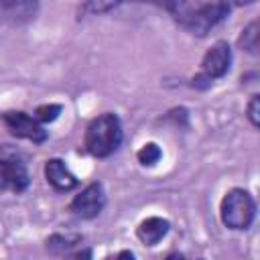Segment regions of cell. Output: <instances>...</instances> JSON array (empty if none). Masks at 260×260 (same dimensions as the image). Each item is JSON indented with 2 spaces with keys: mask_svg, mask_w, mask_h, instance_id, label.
Masks as SVG:
<instances>
[{
  "mask_svg": "<svg viewBox=\"0 0 260 260\" xmlns=\"http://www.w3.org/2000/svg\"><path fill=\"white\" fill-rule=\"evenodd\" d=\"M81 240H83L81 234H53L47 240V250L51 254H65L73 250Z\"/></svg>",
  "mask_w": 260,
  "mask_h": 260,
  "instance_id": "cell-11",
  "label": "cell"
},
{
  "mask_svg": "<svg viewBox=\"0 0 260 260\" xmlns=\"http://www.w3.org/2000/svg\"><path fill=\"white\" fill-rule=\"evenodd\" d=\"M165 10L191 35L205 37L232 10L228 2H169Z\"/></svg>",
  "mask_w": 260,
  "mask_h": 260,
  "instance_id": "cell-1",
  "label": "cell"
},
{
  "mask_svg": "<svg viewBox=\"0 0 260 260\" xmlns=\"http://www.w3.org/2000/svg\"><path fill=\"white\" fill-rule=\"evenodd\" d=\"M30 183L26 162L20 154L10 144L0 146V189L12 191V193H22Z\"/></svg>",
  "mask_w": 260,
  "mask_h": 260,
  "instance_id": "cell-4",
  "label": "cell"
},
{
  "mask_svg": "<svg viewBox=\"0 0 260 260\" xmlns=\"http://www.w3.org/2000/svg\"><path fill=\"white\" fill-rule=\"evenodd\" d=\"M104 207H106V191H104V185L98 181H93L85 189H81V193L75 195L73 201L69 203V209L77 217H83V219L98 217Z\"/></svg>",
  "mask_w": 260,
  "mask_h": 260,
  "instance_id": "cell-5",
  "label": "cell"
},
{
  "mask_svg": "<svg viewBox=\"0 0 260 260\" xmlns=\"http://www.w3.org/2000/svg\"><path fill=\"white\" fill-rule=\"evenodd\" d=\"M116 6H118V2H87V4L81 6V10L83 12H93V14H106L108 10H112Z\"/></svg>",
  "mask_w": 260,
  "mask_h": 260,
  "instance_id": "cell-15",
  "label": "cell"
},
{
  "mask_svg": "<svg viewBox=\"0 0 260 260\" xmlns=\"http://www.w3.org/2000/svg\"><path fill=\"white\" fill-rule=\"evenodd\" d=\"M39 4L37 2H24V0H0V20L8 22H20L35 16Z\"/></svg>",
  "mask_w": 260,
  "mask_h": 260,
  "instance_id": "cell-10",
  "label": "cell"
},
{
  "mask_svg": "<svg viewBox=\"0 0 260 260\" xmlns=\"http://www.w3.org/2000/svg\"><path fill=\"white\" fill-rule=\"evenodd\" d=\"M248 120L252 122L254 128L260 126V95H252L248 104Z\"/></svg>",
  "mask_w": 260,
  "mask_h": 260,
  "instance_id": "cell-16",
  "label": "cell"
},
{
  "mask_svg": "<svg viewBox=\"0 0 260 260\" xmlns=\"http://www.w3.org/2000/svg\"><path fill=\"white\" fill-rule=\"evenodd\" d=\"M169 230H171L169 219H162V217L152 215V217H146V219H142V221L138 223L136 236H138V240H140L142 244H146V246H156V244L169 234Z\"/></svg>",
  "mask_w": 260,
  "mask_h": 260,
  "instance_id": "cell-9",
  "label": "cell"
},
{
  "mask_svg": "<svg viewBox=\"0 0 260 260\" xmlns=\"http://www.w3.org/2000/svg\"><path fill=\"white\" fill-rule=\"evenodd\" d=\"M106 260H136V256H134V252H130V250H120L116 256H110V258H106Z\"/></svg>",
  "mask_w": 260,
  "mask_h": 260,
  "instance_id": "cell-19",
  "label": "cell"
},
{
  "mask_svg": "<svg viewBox=\"0 0 260 260\" xmlns=\"http://www.w3.org/2000/svg\"><path fill=\"white\" fill-rule=\"evenodd\" d=\"M165 260H185V258H183V254H177V252H173V254H169Z\"/></svg>",
  "mask_w": 260,
  "mask_h": 260,
  "instance_id": "cell-20",
  "label": "cell"
},
{
  "mask_svg": "<svg viewBox=\"0 0 260 260\" xmlns=\"http://www.w3.org/2000/svg\"><path fill=\"white\" fill-rule=\"evenodd\" d=\"M122 144V124L120 118L112 112L100 114L93 118L85 130L83 146L95 158H106L114 154Z\"/></svg>",
  "mask_w": 260,
  "mask_h": 260,
  "instance_id": "cell-2",
  "label": "cell"
},
{
  "mask_svg": "<svg viewBox=\"0 0 260 260\" xmlns=\"http://www.w3.org/2000/svg\"><path fill=\"white\" fill-rule=\"evenodd\" d=\"M211 85V79L209 77H205L203 73H197L195 77H193V87H199V89H207Z\"/></svg>",
  "mask_w": 260,
  "mask_h": 260,
  "instance_id": "cell-18",
  "label": "cell"
},
{
  "mask_svg": "<svg viewBox=\"0 0 260 260\" xmlns=\"http://www.w3.org/2000/svg\"><path fill=\"white\" fill-rule=\"evenodd\" d=\"M61 112H63V106L61 104H43V106H39L35 110V120L37 122H43V124L55 122Z\"/></svg>",
  "mask_w": 260,
  "mask_h": 260,
  "instance_id": "cell-14",
  "label": "cell"
},
{
  "mask_svg": "<svg viewBox=\"0 0 260 260\" xmlns=\"http://www.w3.org/2000/svg\"><path fill=\"white\" fill-rule=\"evenodd\" d=\"M219 217L230 230H248L256 217V203L246 189H230L219 203Z\"/></svg>",
  "mask_w": 260,
  "mask_h": 260,
  "instance_id": "cell-3",
  "label": "cell"
},
{
  "mask_svg": "<svg viewBox=\"0 0 260 260\" xmlns=\"http://www.w3.org/2000/svg\"><path fill=\"white\" fill-rule=\"evenodd\" d=\"M160 156H162V150H160V146H158L156 142H146V144H142V148L136 152L138 162L144 165V167L156 165V162L160 160Z\"/></svg>",
  "mask_w": 260,
  "mask_h": 260,
  "instance_id": "cell-13",
  "label": "cell"
},
{
  "mask_svg": "<svg viewBox=\"0 0 260 260\" xmlns=\"http://www.w3.org/2000/svg\"><path fill=\"white\" fill-rule=\"evenodd\" d=\"M258 35H260V32H258V20H252V22L242 30V35H240V39H238L240 49H244V51L256 55V53H258Z\"/></svg>",
  "mask_w": 260,
  "mask_h": 260,
  "instance_id": "cell-12",
  "label": "cell"
},
{
  "mask_svg": "<svg viewBox=\"0 0 260 260\" xmlns=\"http://www.w3.org/2000/svg\"><path fill=\"white\" fill-rule=\"evenodd\" d=\"M2 118H4L6 128L10 130V134H14L18 138H26L35 144H43L47 140V130L41 126V122H37L26 112L10 110V112H4Z\"/></svg>",
  "mask_w": 260,
  "mask_h": 260,
  "instance_id": "cell-6",
  "label": "cell"
},
{
  "mask_svg": "<svg viewBox=\"0 0 260 260\" xmlns=\"http://www.w3.org/2000/svg\"><path fill=\"white\" fill-rule=\"evenodd\" d=\"M63 260H91V250H89V248H81V250H77V252L65 256Z\"/></svg>",
  "mask_w": 260,
  "mask_h": 260,
  "instance_id": "cell-17",
  "label": "cell"
},
{
  "mask_svg": "<svg viewBox=\"0 0 260 260\" xmlns=\"http://www.w3.org/2000/svg\"><path fill=\"white\" fill-rule=\"evenodd\" d=\"M45 179L57 191H71L79 185V179L69 171L65 160L61 158H49L45 162Z\"/></svg>",
  "mask_w": 260,
  "mask_h": 260,
  "instance_id": "cell-8",
  "label": "cell"
},
{
  "mask_svg": "<svg viewBox=\"0 0 260 260\" xmlns=\"http://www.w3.org/2000/svg\"><path fill=\"white\" fill-rule=\"evenodd\" d=\"M230 63H232V49H230V45L225 41H217L203 55L201 73L205 77H209L211 81L213 79H219V77H223L228 73Z\"/></svg>",
  "mask_w": 260,
  "mask_h": 260,
  "instance_id": "cell-7",
  "label": "cell"
}]
</instances>
